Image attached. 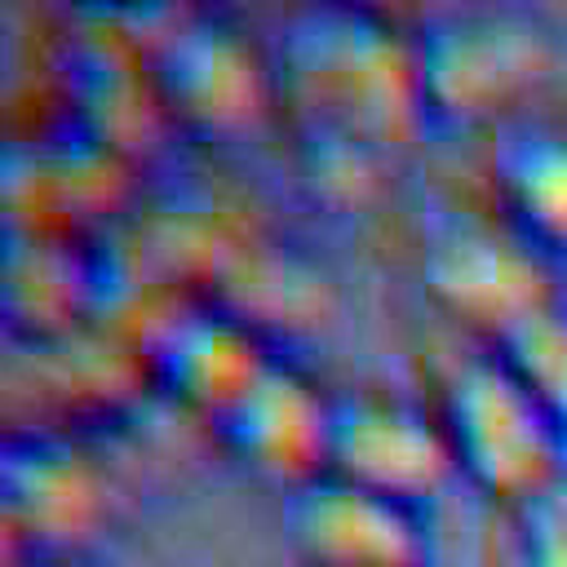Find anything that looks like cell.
Returning a JSON list of instances; mask_svg holds the SVG:
<instances>
[{"mask_svg":"<svg viewBox=\"0 0 567 567\" xmlns=\"http://www.w3.org/2000/svg\"><path fill=\"white\" fill-rule=\"evenodd\" d=\"M270 66L297 124L354 133L381 151L403 146L425 115L408 27L368 4L292 9Z\"/></svg>","mask_w":567,"mask_h":567,"instance_id":"1","label":"cell"},{"mask_svg":"<svg viewBox=\"0 0 567 567\" xmlns=\"http://www.w3.org/2000/svg\"><path fill=\"white\" fill-rule=\"evenodd\" d=\"M425 115L447 124H514L554 80L563 44L540 9L465 0L408 22Z\"/></svg>","mask_w":567,"mask_h":567,"instance_id":"2","label":"cell"},{"mask_svg":"<svg viewBox=\"0 0 567 567\" xmlns=\"http://www.w3.org/2000/svg\"><path fill=\"white\" fill-rule=\"evenodd\" d=\"M416 279L430 301L496 346L514 323L554 301L545 252L501 213L434 208L416 235Z\"/></svg>","mask_w":567,"mask_h":567,"instance_id":"3","label":"cell"},{"mask_svg":"<svg viewBox=\"0 0 567 567\" xmlns=\"http://www.w3.org/2000/svg\"><path fill=\"white\" fill-rule=\"evenodd\" d=\"M439 421L447 430L456 474H470V483L492 496L518 501L563 470V430L496 354V346L452 359Z\"/></svg>","mask_w":567,"mask_h":567,"instance_id":"4","label":"cell"},{"mask_svg":"<svg viewBox=\"0 0 567 567\" xmlns=\"http://www.w3.org/2000/svg\"><path fill=\"white\" fill-rule=\"evenodd\" d=\"M146 80L164 111L208 137L252 128L275 93V66L221 9H168L146 40Z\"/></svg>","mask_w":567,"mask_h":567,"instance_id":"5","label":"cell"},{"mask_svg":"<svg viewBox=\"0 0 567 567\" xmlns=\"http://www.w3.org/2000/svg\"><path fill=\"white\" fill-rule=\"evenodd\" d=\"M4 563H53L89 549L111 523L102 465L62 434H9L0 452Z\"/></svg>","mask_w":567,"mask_h":567,"instance_id":"6","label":"cell"},{"mask_svg":"<svg viewBox=\"0 0 567 567\" xmlns=\"http://www.w3.org/2000/svg\"><path fill=\"white\" fill-rule=\"evenodd\" d=\"M323 470L416 505L456 474V456L443 421L421 403L390 390H350L332 394Z\"/></svg>","mask_w":567,"mask_h":567,"instance_id":"7","label":"cell"},{"mask_svg":"<svg viewBox=\"0 0 567 567\" xmlns=\"http://www.w3.org/2000/svg\"><path fill=\"white\" fill-rule=\"evenodd\" d=\"M328 412L323 394L288 354H270L261 372L213 416L221 447L257 478L297 487L328 465Z\"/></svg>","mask_w":567,"mask_h":567,"instance_id":"8","label":"cell"},{"mask_svg":"<svg viewBox=\"0 0 567 567\" xmlns=\"http://www.w3.org/2000/svg\"><path fill=\"white\" fill-rule=\"evenodd\" d=\"M284 532L306 567H425L416 505L328 470L288 487Z\"/></svg>","mask_w":567,"mask_h":567,"instance_id":"9","label":"cell"},{"mask_svg":"<svg viewBox=\"0 0 567 567\" xmlns=\"http://www.w3.org/2000/svg\"><path fill=\"white\" fill-rule=\"evenodd\" d=\"M275 350L226 306L213 297L199 306H182L159 323L151 346V363L173 399L204 412L208 421L261 372Z\"/></svg>","mask_w":567,"mask_h":567,"instance_id":"10","label":"cell"},{"mask_svg":"<svg viewBox=\"0 0 567 567\" xmlns=\"http://www.w3.org/2000/svg\"><path fill=\"white\" fill-rule=\"evenodd\" d=\"M213 301L270 346V337H297L328 323L332 279L292 244H248L230 252Z\"/></svg>","mask_w":567,"mask_h":567,"instance_id":"11","label":"cell"},{"mask_svg":"<svg viewBox=\"0 0 567 567\" xmlns=\"http://www.w3.org/2000/svg\"><path fill=\"white\" fill-rule=\"evenodd\" d=\"M496 213L545 257L567 248V124L514 120L492 146Z\"/></svg>","mask_w":567,"mask_h":567,"instance_id":"12","label":"cell"},{"mask_svg":"<svg viewBox=\"0 0 567 567\" xmlns=\"http://www.w3.org/2000/svg\"><path fill=\"white\" fill-rule=\"evenodd\" d=\"M385 155L390 151L363 142L354 133L297 124V168H301V182L315 190L319 204H328L337 213L368 208L377 199L381 173H385Z\"/></svg>","mask_w":567,"mask_h":567,"instance_id":"13","label":"cell"},{"mask_svg":"<svg viewBox=\"0 0 567 567\" xmlns=\"http://www.w3.org/2000/svg\"><path fill=\"white\" fill-rule=\"evenodd\" d=\"M496 354L518 372V381L567 434V306L554 297L549 306L532 310L496 341Z\"/></svg>","mask_w":567,"mask_h":567,"instance_id":"14","label":"cell"},{"mask_svg":"<svg viewBox=\"0 0 567 567\" xmlns=\"http://www.w3.org/2000/svg\"><path fill=\"white\" fill-rule=\"evenodd\" d=\"M514 567H567V470L514 501Z\"/></svg>","mask_w":567,"mask_h":567,"instance_id":"15","label":"cell"},{"mask_svg":"<svg viewBox=\"0 0 567 567\" xmlns=\"http://www.w3.org/2000/svg\"><path fill=\"white\" fill-rule=\"evenodd\" d=\"M4 567H35V563H4Z\"/></svg>","mask_w":567,"mask_h":567,"instance_id":"16","label":"cell"}]
</instances>
